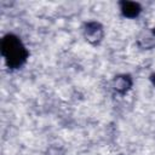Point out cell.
<instances>
[{"mask_svg":"<svg viewBox=\"0 0 155 155\" xmlns=\"http://www.w3.org/2000/svg\"><path fill=\"white\" fill-rule=\"evenodd\" d=\"M2 51L6 56V59L8 61V64L11 65H19L22 61L25 59V53L23 47L21 46V42L15 40L13 38H8L4 41Z\"/></svg>","mask_w":155,"mask_h":155,"instance_id":"obj_1","label":"cell"},{"mask_svg":"<svg viewBox=\"0 0 155 155\" xmlns=\"http://www.w3.org/2000/svg\"><path fill=\"white\" fill-rule=\"evenodd\" d=\"M127 81H126V79L125 78H119V79H116V81H115V88L117 90V91H121V90H125V88H127Z\"/></svg>","mask_w":155,"mask_h":155,"instance_id":"obj_2","label":"cell"}]
</instances>
